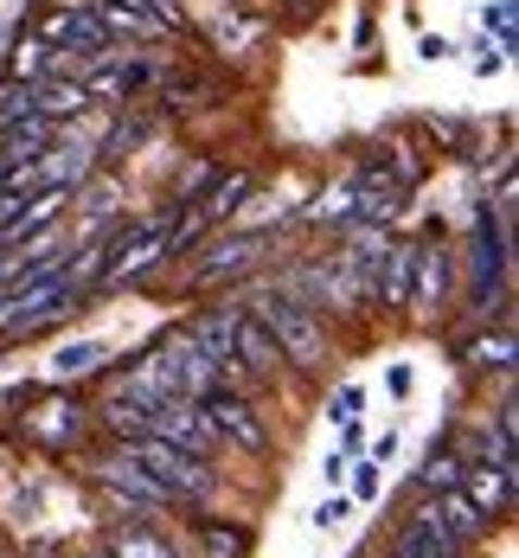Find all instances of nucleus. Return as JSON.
<instances>
[{
    "mask_svg": "<svg viewBox=\"0 0 519 558\" xmlns=\"http://www.w3.org/2000/svg\"><path fill=\"white\" fill-rule=\"evenodd\" d=\"M237 366H244V379L250 373L257 379H283V353H276V340L263 335L257 315H237Z\"/></svg>",
    "mask_w": 519,
    "mask_h": 558,
    "instance_id": "nucleus-16",
    "label": "nucleus"
},
{
    "mask_svg": "<svg viewBox=\"0 0 519 558\" xmlns=\"http://www.w3.org/2000/svg\"><path fill=\"white\" fill-rule=\"evenodd\" d=\"M410 257H417V244H385V264H379V302L385 308L410 302Z\"/></svg>",
    "mask_w": 519,
    "mask_h": 558,
    "instance_id": "nucleus-18",
    "label": "nucleus"
},
{
    "mask_svg": "<svg viewBox=\"0 0 519 558\" xmlns=\"http://www.w3.org/2000/svg\"><path fill=\"white\" fill-rule=\"evenodd\" d=\"M52 58H58V46H46L39 33H20L13 39V77L20 84H46L52 77Z\"/></svg>",
    "mask_w": 519,
    "mask_h": 558,
    "instance_id": "nucleus-20",
    "label": "nucleus"
},
{
    "mask_svg": "<svg viewBox=\"0 0 519 558\" xmlns=\"http://www.w3.org/2000/svg\"><path fill=\"white\" fill-rule=\"evenodd\" d=\"M353 495H359V501H372V495H379V462H359V475H353Z\"/></svg>",
    "mask_w": 519,
    "mask_h": 558,
    "instance_id": "nucleus-29",
    "label": "nucleus"
},
{
    "mask_svg": "<svg viewBox=\"0 0 519 558\" xmlns=\"http://www.w3.org/2000/svg\"><path fill=\"white\" fill-rule=\"evenodd\" d=\"M148 437H168V444L193 449V456H212V449H219V430L206 424L199 398H161V404L148 411Z\"/></svg>",
    "mask_w": 519,
    "mask_h": 558,
    "instance_id": "nucleus-3",
    "label": "nucleus"
},
{
    "mask_svg": "<svg viewBox=\"0 0 519 558\" xmlns=\"http://www.w3.org/2000/svg\"><path fill=\"white\" fill-rule=\"evenodd\" d=\"M110 558H180V553H173L161 533H148V520H128L110 539Z\"/></svg>",
    "mask_w": 519,
    "mask_h": 558,
    "instance_id": "nucleus-21",
    "label": "nucleus"
},
{
    "mask_svg": "<svg viewBox=\"0 0 519 558\" xmlns=\"http://www.w3.org/2000/svg\"><path fill=\"white\" fill-rule=\"evenodd\" d=\"M186 335L199 340V353L219 366V379L244 386V366H237V308H212V315H199Z\"/></svg>",
    "mask_w": 519,
    "mask_h": 558,
    "instance_id": "nucleus-8",
    "label": "nucleus"
},
{
    "mask_svg": "<svg viewBox=\"0 0 519 558\" xmlns=\"http://www.w3.org/2000/svg\"><path fill=\"white\" fill-rule=\"evenodd\" d=\"M449 270H456V257L430 238V244H417V257H410V315L417 322H430V315H443V302H449Z\"/></svg>",
    "mask_w": 519,
    "mask_h": 558,
    "instance_id": "nucleus-6",
    "label": "nucleus"
},
{
    "mask_svg": "<svg viewBox=\"0 0 519 558\" xmlns=\"http://www.w3.org/2000/svg\"><path fill=\"white\" fill-rule=\"evenodd\" d=\"M0 282H7V251H0Z\"/></svg>",
    "mask_w": 519,
    "mask_h": 558,
    "instance_id": "nucleus-31",
    "label": "nucleus"
},
{
    "mask_svg": "<svg viewBox=\"0 0 519 558\" xmlns=\"http://www.w3.org/2000/svg\"><path fill=\"white\" fill-rule=\"evenodd\" d=\"M52 142H58V122H46V116H20V122L0 129V168H26V161H39Z\"/></svg>",
    "mask_w": 519,
    "mask_h": 558,
    "instance_id": "nucleus-14",
    "label": "nucleus"
},
{
    "mask_svg": "<svg viewBox=\"0 0 519 558\" xmlns=\"http://www.w3.org/2000/svg\"><path fill=\"white\" fill-rule=\"evenodd\" d=\"M199 411H206V424H212L219 437H231V444L244 449V456H263V449H270V430L257 424V411H250V398H237V391L212 386L206 398H199Z\"/></svg>",
    "mask_w": 519,
    "mask_h": 558,
    "instance_id": "nucleus-5",
    "label": "nucleus"
},
{
    "mask_svg": "<svg viewBox=\"0 0 519 558\" xmlns=\"http://www.w3.org/2000/svg\"><path fill=\"white\" fill-rule=\"evenodd\" d=\"M346 513H353V501H346V495H328V501L314 507V526H341Z\"/></svg>",
    "mask_w": 519,
    "mask_h": 558,
    "instance_id": "nucleus-28",
    "label": "nucleus"
},
{
    "mask_svg": "<svg viewBox=\"0 0 519 558\" xmlns=\"http://www.w3.org/2000/svg\"><path fill=\"white\" fill-rule=\"evenodd\" d=\"M97 366H103V347H97V340H71V347L52 353V379H84V373H97Z\"/></svg>",
    "mask_w": 519,
    "mask_h": 558,
    "instance_id": "nucleus-22",
    "label": "nucleus"
},
{
    "mask_svg": "<svg viewBox=\"0 0 519 558\" xmlns=\"http://www.w3.org/2000/svg\"><path fill=\"white\" fill-rule=\"evenodd\" d=\"M237 199H250V173H225V180H212V186L193 199V213H199L206 225H219V219L237 213Z\"/></svg>",
    "mask_w": 519,
    "mask_h": 558,
    "instance_id": "nucleus-19",
    "label": "nucleus"
},
{
    "mask_svg": "<svg viewBox=\"0 0 519 558\" xmlns=\"http://www.w3.org/2000/svg\"><path fill=\"white\" fill-rule=\"evenodd\" d=\"M128 456H135V462L168 488V501L199 507V501H212V488H219L212 462H206V456H193V449H180V444H168V437H135Z\"/></svg>",
    "mask_w": 519,
    "mask_h": 558,
    "instance_id": "nucleus-1",
    "label": "nucleus"
},
{
    "mask_svg": "<svg viewBox=\"0 0 519 558\" xmlns=\"http://www.w3.org/2000/svg\"><path fill=\"white\" fill-rule=\"evenodd\" d=\"M20 116H33V84H20V77H13V84H0V129H7V122H20Z\"/></svg>",
    "mask_w": 519,
    "mask_h": 558,
    "instance_id": "nucleus-26",
    "label": "nucleus"
},
{
    "mask_svg": "<svg viewBox=\"0 0 519 558\" xmlns=\"http://www.w3.org/2000/svg\"><path fill=\"white\" fill-rule=\"evenodd\" d=\"M468 257H474V308H487V295H501V277H507V231H501V206L474 219V238H468Z\"/></svg>",
    "mask_w": 519,
    "mask_h": 558,
    "instance_id": "nucleus-4",
    "label": "nucleus"
},
{
    "mask_svg": "<svg viewBox=\"0 0 519 558\" xmlns=\"http://www.w3.org/2000/svg\"><path fill=\"white\" fill-rule=\"evenodd\" d=\"M257 322H263V335L276 340L283 366L314 373V366L328 360V335H321V322H314L301 302H288V295H257Z\"/></svg>",
    "mask_w": 519,
    "mask_h": 558,
    "instance_id": "nucleus-2",
    "label": "nucleus"
},
{
    "mask_svg": "<svg viewBox=\"0 0 519 558\" xmlns=\"http://www.w3.org/2000/svg\"><path fill=\"white\" fill-rule=\"evenodd\" d=\"M103 424H110V430H122L128 444H135V437H148V411H141L135 398H115V404H103Z\"/></svg>",
    "mask_w": 519,
    "mask_h": 558,
    "instance_id": "nucleus-23",
    "label": "nucleus"
},
{
    "mask_svg": "<svg viewBox=\"0 0 519 558\" xmlns=\"http://www.w3.org/2000/svg\"><path fill=\"white\" fill-rule=\"evenodd\" d=\"M514 13H519V0H494V7L481 13V26H494V46H501V52H514V46H519Z\"/></svg>",
    "mask_w": 519,
    "mask_h": 558,
    "instance_id": "nucleus-25",
    "label": "nucleus"
},
{
    "mask_svg": "<svg viewBox=\"0 0 519 558\" xmlns=\"http://www.w3.org/2000/svg\"><path fill=\"white\" fill-rule=\"evenodd\" d=\"M84 77H90V84H84L90 104H97V97H103V104H128V97L155 77V64H148V58H122L115 52L110 64H97V71H84Z\"/></svg>",
    "mask_w": 519,
    "mask_h": 558,
    "instance_id": "nucleus-11",
    "label": "nucleus"
},
{
    "mask_svg": "<svg viewBox=\"0 0 519 558\" xmlns=\"http://www.w3.org/2000/svg\"><path fill=\"white\" fill-rule=\"evenodd\" d=\"M263 251H270V238H263V231H237V238H219V244L206 251V264L193 270V289H219L225 277H244V270H250Z\"/></svg>",
    "mask_w": 519,
    "mask_h": 558,
    "instance_id": "nucleus-7",
    "label": "nucleus"
},
{
    "mask_svg": "<svg viewBox=\"0 0 519 558\" xmlns=\"http://www.w3.org/2000/svg\"><path fill=\"white\" fill-rule=\"evenodd\" d=\"M199 546H206V558H244V553H250V539H244V533H231V526H219V520H206V526H199Z\"/></svg>",
    "mask_w": 519,
    "mask_h": 558,
    "instance_id": "nucleus-24",
    "label": "nucleus"
},
{
    "mask_svg": "<svg viewBox=\"0 0 519 558\" xmlns=\"http://www.w3.org/2000/svg\"><path fill=\"white\" fill-rule=\"evenodd\" d=\"M90 475H97V488H115V495H128V501L141 507H168V488L122 449V456H103V462H90Z\"/></svg>",
    "mask_w": 519,
    "mask_h": 558,
    "instance_id": "nucleus-9",
    "label": "nucleus"
},
{
    "mask_svg": "<svg viewBox=\"0 0 519 558\" xmlns=\"http://www.w3.org/2000/svg\"><path fill=\"white\" fill-rule=\"evenodd\" d=\"M423 488H456V456L430 449V462H423Z\"/></svg>",
    "mask_w": 519,
    "mask_h": 558,
    "instance_id": "nucleus-27",
    "label": "nucleus"
},
{
    "mask_svg": "<svg viewBox=\"0 0 519 558\" xmlns=\"http://www.w3.org/2000/svg\"><path fill=\"white\" fill-rule=\"evenodd\" d=\"M26 430L46 449H71L84 437V404H64V398H46L39 411H26Z\"/></svg>",
    "mask_w": 519,
    "mask_h": 558,
    "instance_id": "nucleus-15",
    "label": "nucleus"
},
{
    "mask_svg": "<svg viewBox=\"0 0 519 558\" xmlns=\"http://www.w3.org/2000/svg\"><path fill=\"white\" fill-rule=\"evenodd\" d=\"M90 110V90H84V77H46V84H33V116H46V122H71V116Z\"/></svg>",
    "mask_w": 519,
    "mask_h": 558,
    "instance_id": "nucleus-17",
    "label": "nucleus"
},
{
    "mask_svg": "<svg viewBox=\"0 0 519 558\" xmlns=\"http://www.w3.org/2000/svg\"><path fill=\"white\" fill-rule=\"evenodd\" d=\"M461 501L474 507L481 520H507V507H514V475L494 469V462H481V469L461 475Z\"/></svg>",
    "mask_w": 519,
    "mask_h": 558,
    "instance_id": "nucleus-13",
    "label": "nucleus"
},
{
    "mask_svg": "<svg viewBox=\"0 0 519 558\" xmlns=\"http://www.w3.org/2000/svg\"><path fill=\"white\" fill-rule=\"evenodd\" d=\"M26 168L39 173V186H64V193H77V186L90 180V148H84V142H71V135L58 129V142L39 155V161H26Z\"/></svg>",
    "mask_w": 519,
    "mask_h": 558,
    "instance_id": "nucleus-10",
    "label": "nucleus"
},
{
    "mask_svg": "<svg viewBox=\"0 0 519 558\" xmlns=\"http://www.w3.org/2000/svg\"><path fill=\"white\" fill-rule=\"evenodd\" d=\"M461 546L449 539V526L436 520V507H417L410 520H404L398 546H392V558H456Z\"/></svg>",
    "mask_w": 519,
    "mask_h": 558,
    "instance_id": "nucleus-12",
    "label": "nucleus"
},
{
    "mask_svg": "<svg viewBox=\"0 0 519 558\" xmlns=\"http://www.w3.org/2000/svg\"><path fill=\"white\" fill-rule=\"evenodd\" d=\"M334 417H341V424H353V417H359V386H346L341 398H334Z\"/></svg>",
    "mask_w": 519,
    "mask_h": 558,
    "instance_id": "nucleus-30",
    "label": "nucleus"
}]
</instances>
